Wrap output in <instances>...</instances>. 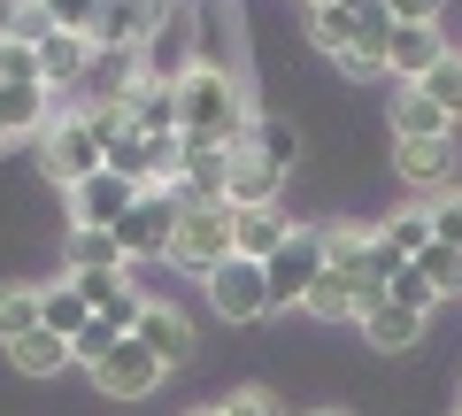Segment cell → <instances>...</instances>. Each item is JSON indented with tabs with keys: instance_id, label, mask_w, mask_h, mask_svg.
<instances>
[{
	"instance_id": "obj_37",
	"label": "cell",
	"mask_w": 462,
	"mask_h": 416,
	"mask_svg": "<svg viewBox=\"0 0 462 416\" xmlns=\"http://www.w3.org/2000/svg\"><path fill=\"white\" fill-rule=\"evenodd\" d=\"M393 23H439V0H385Z\"/></svg>"
},
{
	"instance_id": "obj_35",
	"label": "cell",
	"mask_w": 462,
	"mask_h": 416,
	"mask_svg": "<svg viewBox=\"0 0 462 416\" xmlns=\"http://www.w3.org/2000/svg\"><path fill=\"white\" fill-rule=\"evenodd\" d=\"M216 409H224V416H285V401L263 393V385H239V393H224Z\"/></svg>"
},
{
	"instance_id": "obj_25",
	"label": "cell",
	"mask_w": 462,
	"mask_h": 416,
	"mask_svg": "<svg viewBox=\"0 0 462 416\" xmlns=\"http://www.w3.org/2000/svg\"><path fill=\"white\" fill-rule=\"evenodd\" d=\"M309 309H316V317H324V324H363V293H355V285H346L339 270H324V278H316Z\"/></svg>"
},
{
	"instance_id": "obj_23",
	"label": "cell",
	"mask_w": 462,
	"mask_h": 416,
	"mask_svg": "<svg viewBox=\"0 0 462 416\" xmlns=\"http://www.w3.org/2000/svg\"><path fill=\"white\" fill-rule=\"evenodd\" d=\"M8 363H16L23 378H54V370H69V339H54V332H23L16 347H8Z\"/></svg>"
},
{
	"instance_id": "obj_27",
	"label": "cell",
	"mask_w": 462,
	"mask_h": 416,
	"mask_svg": "<svg viewBox=\"0 0 462 416\" xmlns=\"http://www.w3.org/2000/svg\"><path fill=\"white\" fill-rule=\"evenodd\" d=\"M93 317H100V324H108V332H116V339H124V332H139V317H147V293H139V285H132V278H116V285H108V300H100Z\"/></svg>"
},
{
	"instance_id": "obj_13",
	"label": "cell",
	"mask_w": 462,
	"mask_h": 416,
	"mask_svg": "<svg viewBox=\"0 0 462 416\" xmlns=\"http://www.w3.org/2000/svg\"><path fill=\"white\" fill-rule=\"evenodd\" d=\"M85 69H93V39H78V32H47L39 39V85H47V93L85 85Z\"/></svg>"
},
{
	"instance_id": "obj_11",
	"label": "cell",
	"mask_w": 462,
	"mask_h": 416,
	"mask_svg": "<svg viewBox=\"0 0 462 416\" xmlns=\"http://www.w3.org/2000/svg\"><path fill=\"white\" fill-rule=\"evenodd\" d=\"M132 339H139L162 370H185V363H193V317H185V309H170V300H147V317H139Z\"/></svg>"
},
{
	"instance_id": "obj_19",
	"label": "cell",
	"mask_w": 462,
	"mask_h": 416,
	"mask_svg": "<svg viewBox=\"0 0 462 416\" xmlns=\"http://www.w3.org/2000/svg\"><path fill=\"white\" fill-rule=\"evenodd\" d=\"M363 339L378 355H409L416 339H424V317H409V309H393V300H370L363 309Z\"/></svg>"
},
{
	"instance_id": "obj_1",
	"label": "cell",
	"mask_w": 462,
	"mask_h": 416,
	"mask_svg": "<svg viewBox=\"0 0 462 416\" xmlns=\"http://www.w3.org/2000/svg\"><path fill=\"white\" fill-rule=\"evenodd\" d=\"M178 139L185 147H208V154H239L247 147V132H254V100H247V85H239V69H224V62H185L178 78Z\"/></svg>"
},
{
	"instance_id": "obj_4",
	"label": "cell",
	"mask_w": 462,
	"mask_h": 416,
	"mask_svg": "<svg viewBox=\"0 0 462 416\" xmlns=\"http://www.w3.org/2000/svg\"><path fill=\"white\" fill-rule=\"evenodd\" d=\"M100 162H108V147H100V132H93L85 108H69V116H54L47 132H39V170H47L54 185H85Z\"/></svg>"
},
{
	"instance_id": "obj_5",
	"label": "cell",
	"mask_w": 462,
	"mask_h": 416,
	"mask_svg": "<svg viewBox=\"0 0 462 416\" xmlns=\"http://www.w3.org/2000/svg\"><path fill=\"white\" fill-rule=\"evenodd\" d=\"M200 293H208V309H216L224 324H254V317H270L263 263H247V254H224V263L200 278Z\"/></svg>"
},
{
	"instance_id": "obj_10",
	"label": "cell",
	"mask_w": 462,
	"mask_h": 416,
	"mask_svg": "<svg viewBox=\"0 0 462 416\" xmlns=\"http://www.w3.org/2000/svg\"><path fill=\"white\" fill-rule=\"evenodd\" d=\"M162 23V0H100V23H93V47L108 54H139Z\"/></svg>"
},
{
	"instance_id": "obj_29",
	"label": "cell",
	"mask_w": 462,
	"mask_h": 416,
	"mask_svg": "<svg viewBox=\"0 0 462 416\" xmlns=\"http://www.w3.org/2000/svg\"><path fill=\"white\" fill-rule=\"evenodd\" d=\"M424 93L439 100V116H447V124H462V54H455V47H447L439 62H431V78H424Z\"/></svg>"
},
{
	"instance_id": "obj_33",
	"label": "cell",
	"mask_w": 462,
	"mask_h": 416,
	"mask_svg": "<svg viewBox=\"0 0 462 416\" xmlns=\"http://www.w3.org/2000/svg\"><path fill=\"white\" fill-rule=\"evenodd\" d=\"M47 16H54V32H78V39H93V23H100V0H47Z\"/></svg>"
},
{
	"instance_id": "obj_18",
	"label": "cell",
	"mask_w": 462,
	"mask_h": 416,
	"mask_svg": "<svg viewBox=\"0 0 462 416\" xmlns=\"http://www.w3.org/2000/svg\"><path fill=\"white\" fill-rule=\"evenodd\" d=\"M0 124H8V139H39L54 124V93L47 85H0Z\"/></svg>"
},
{
	"instance_id": "obj_9",
	"label": "cell",
	"mask_w": 462,
	"mask_h": 416,
	"mask_svg": "<svg viewBox=\"0 0 462 416\" xmlns=\"http://www.w3.org/2000/svg\"><path fill=\"white\" fill-rule=\"evenodd\" d=\"M439 54H447L439 23H393V32H385V78L393 85H424Z\"/></svg>"
},
{
	"instance_id": "obj_28",
	"label": "cell",
	"mask_w": 462,
	"mask_h": 416,
	"mask_svg": "<svg viewBox=\"0 0 462 416\" xmlns=\"http://www.w3.org/2000/svg\"><path fill=\"white\" fill-rule=\"evenodd\" d=\"M385 300H393V309H409V317H431V309H439V293H431V278L416 263H401L393 278H385Z\"/></svg>"
},
{
	"instance_id": "obj_26",
	"label": "cell",
	"mask_w": 462,
	"mask_h": 416,
	"mask_svg": "<svg viewBox=\"0 0 462 416\" xmlns=\"http://www.w3.org/2000/svg\"><path fill=\"white\" fill-rule=\"evenodd\" d=\"M39 332V285H0V347Z\"/></svg>"
},
{
	"instance_id": "obj_20",
	"label": "cell",
	"mask_w": 462,
	"mask_h": 416,
	"mask_svg": "<svg viewBox=\"0 0 462 416\" xmlns=\"http://www.w3.org/2000/svg\"><path fill=\"white\" fill-rule=\"evenodd\" d=\"M62 263H69V278H116V270H132L124 247H116V232H69Z\"/></svg>"
},
{
	"instance_id": "obj_30",
	"label": "cell",
	"mask_w": 462,
	"mask_h": 416,
	"mask_svg": "<svg viewBox=\"0 0 462 416\" xmlns=\"http://www.w3.org/2000/svg\"><path fill=\"white\" fill-rule=\"evenodd\" d=\"M416 270L431 278V293H439V300H455V293H462V247H439V239H431V247L416 254Z\"/></svg>"
},
{
	"instance_id": "obj_8",
	"label": "cell",
	"mask_w": 462,
	"mask_h": 416,
	"mask_svg": "<svg viewBox=\"0 0 462 416\" xmlns=\"http://www.w3.org/2000/svg\"><path fill=\"white\" fill-rule=\"evenodd\" d=\"M139 193H147V185L116 178V170L100 162L85 185H69V217H78V232H116V224L132 217V200H139Z\"/></svg>"
},
{
	"instance_id": "obj_34",
	"label": "cell",
	"mask_w": 462,
	"mask_h": 416,
	"mask_svg": "<svg viewBox=\"0 0 462 416\" xmlns=\"http://www.w3.org/2000/svg\"><path fill=\"white\" fill-rule=\"evenodd\" d=\"M424 217H431V239H439V247H462V193H439Z\"/></svg>"
},
{
	"instance_id": "obj_2",
	"label": "cell",
	"mask_w": 462,
	"mask_h": 416,
	"mask_svg": "<svg viewBox=\"0 0 462 416\" xmlns=\"http://www.w3.org/2000/svg\"><path fill=\"white\" fill-rule=\"evenodd\" d=\"M231 217H239L231 200H193V208L178 200V232H170V254H162V263H178V270H193V278H208V270L231 254Z\"/></svg>"
},
{
	"instance_id": "obj_22",
	"label": "cell",
	"mask_w": 462,
	"mask_h": 416,
	"mask_svg": "<svg viewBox=\"0 0 462 416\" xmlns=\"http://www.w3.org/2000/svg\"><path fill=\"white\" fill-rule=\"evenodd\" d=\"M309 39H316L324 54H331V62H346V54L363 47V23L346 16L339 0H316V8H309Z\"/></svg>"
},
{
	"instance_id": "obj_31",
	"label": "cell",
	"mask_w": 462,
	"mask_h": 416,
	"mask_svg": "<svg viewBox=\"0 0 462 416\" xmlns=\"http://www.w3.org/2000/svg\"><path fill=\"white\" fill-rule=\"evenodd\" d=\"M247 147L263 154L270 170H293V132H285L278 116H254V132H247Z\"/></svg>"
},
{
	"instance_id": "obj_17",
	"label": "cell",
	"mask_w": 462,
	"mask_h": 416,
	"mask_svg": "<svg viewBox=\"0 0 462 416\" xmlns=\"http://www.w3.org/2000/svg\"><path fill=\"white\" fill-rule=\"evenodd\" d=\"M393 139H455V124L439 116L424 85H393Z\"/></svg>"
},
{
	"instance_id": "obj_39",
	"label": "cell",
	"mask_w": 462,
	"mask_h": 416,
	"mask_svg": "<svg viewBox=\"0 0 462 416\" xmlns=\"http://www.w3.org/2000/svg\"><path fill=\"white\" fill-rule=\"evenodd\" d=\"M0 147H8V124H0Z\"/></svg>"
},
{
	"instance_id": "obj_36",
	"label": "cell",
	"mask_w": 462,
	"mask_h": 416,
	"mask_svg": "<svg viewBox=\"0 0 462 416\" xmlns=\"http://www.w3.org/2000/svg\"><path fill=\"white\" fill-rule=\"evenodd\" d=\"M124 339H132V332H124ZM108 347H116V332H108V324L93 317V324H85L78 339H69V363H85V370H93V363H100V355H108Z\"/></svg>"
},
{
	"instance_id": "obj_12",
	"label": "cell",
	"mask_w": 462,
	"mask_h": 416,
	"mask_svg": "<svg viewBox=\"0 0 462 416\" xmlns=\"http://www.w3.org/2000/svg\"><path fill=\"white\" fill-rule=\"evenodd\" d=\"M278 193H285V170H270L254 147L231 154V170H224V200L231 208H278Z\"/></svg>"
},
{
	"instance_id": "obj_15",
	"label": "cell",
	"mask_w": 462,
	"mask_h": 416,
	"mask_svg": "<svg viewBox=\"0 0 462 416\" xmlns=\"http://www.w3.org/2000/svg\"><path fill=\"white\" fill-rule=\"evenodd\" d=\"M285 208H239L231 217V254H247V263H270V254L285 247Z\"/></svg>"
},
{
	"instance_id": "obj_16",
	"label": "cell",
	"mask_w": 462,
	"mask_h": 416,
	"mask_svg": "<svg viewBox=\"0 0 462 416\" xmlns=\"http://www.w3.org/2000/svg\"><path fill=\"white\" fill-rule=\"evenodd\" d=\"M132 132H139V139H178V85H170V78H139V93H132Z\"/></svg>"
},
{
	"instance_id": "obj_24",
	"label": "cell",
	"mask_w": 462,
	"mask_h": 416,
	"mask_svg": "<svg viewBox=\"0 0 462 416\" xmlns=\"http://www.w3.org/2000/svg\"><path fill=\"white\" fill-rule=\"evenodd\" d=\"M378 247L401 254V263H416V254L431 247V217H424V208H401V217H385V224H378Z\"/></svg>"
},
{
	"instance_id": "obj_14",
	"label": "cell",
	"mask_w": 462,
	"mask_h": 416,
	"mask_svg": "<svg viewBox=\"0 0 462 416\" xmlns=\"http://www.w3.org/2000/svg\"><path fill=\"white\" fill-rule=\"evenodd\" d=\"M393 170H401L409 185L447 193V178H455V139H401V147H393Z\"/></svg>"
},
{
	"instance_id": "obj_3",
	"label": "cell",
	"mask_w": 462,
	"mask_h": 416,
	"mask_svg": "<svg viewBox=\"0 0 462 416\" xmlns=\"http://www.w3.org/2000/svg\"><path fill=\"white\" fill-rule=\"evenodd\" d=\"M316 278H324V232H316V224H293V232H285V247L263 263L270 309H309Z\"/></svg>"
},
{
	"instance_id": "obj_38",
	"label": "cell",
	"mask_w": 462,
	"mask_h": 416,
	"mask_svg": "<svg viewBox=\"0 0 462 416\" xmlns=\"http://www.w3.org/2000/svg\"><path fill=\"white\" fill-rule=\"evenodd\" d=\"M309 416H346V409H309Z\"/></svg>"
},
{
	"instance_id": "obj_7",
	"label": "cell",
	"mask_w": 462,
	"mask_h": 416,
	"mask_svg": "<svg viewBox=\"0 0 462 416\" xmlns=\"http://www.w3.org/2000/svg\"><path fill=\"white\" fill-rule=\"evenodd\" d=\"M162 378L170 370L154 363L139 339H116V347L93 363V393H108V401H147V393H162Z\"/></svg>"
},
{
	"instance_id": "obj_21",
	"label": "cell",
	"mask_w": 462,
	"mask_h": 416,
	"mask_svg": "<svg viewBox=\"0 0 462 416\" xmlns=\"http://www.w3.org/2000/svg\"><path fill=\"white\" fill-rule=\"evenodd\" d=\"M85 324H93V309H85V293L78 285H39V332H54V339H78Z\"/></svg>"
},
{
	"instance_id": "obj_32",
	"label": "cell",
	"mask_w": 462,
	"mask_h": 416,
	"mask_svg": "<svg viewBox=\"0 0 462 416\" xmlns=\"http://www.w3.org/2000/svg\"><path fill=\"white\" fill-rule=\"evenodd\" d=\"M0 85H39V47L0 32Z\"/></svg>"
},
{
	"instance_id": "obj_40",
	"label": "cell",
	"mask_w": 462,
	"mask_h": 416,
	"mask_svg": "<svg viewBox=\"0 0 462 416\" xmlns=\"http://www.w3.org/2000/svg\"><path fill=\"white\" fill-rule=\"evenodd\" d=\"M455 416H462V401H455Z\"/></svg>"
},
{
	"instance_id": "obj_6",
	"label": "cell",
	"mask_w": 462,
	"mask_h": 416,
	"mask_svg": "<svg viewBox=\"0 0 462 416\" xmlns=\"http://www.w3.org/2000/svg\"><path fill=\"white\" fill-rule=\"evenodd\" d=\"M170 232H178V193H162V185H147V193L132 200V217L116 224V247H124V263H154V254H170Z\"/></svg>"
},
{
	"instance_id": "obj_41",
	"label": "cell",
	"mask_w": 462,
	"mask_h": 416,
	"mask_svg": "<svg viewBox=\"0 0 462 416\" xmlns=\"http://www.w3.org/2000/svg\"><path fill=\"white\" fill-rule=\"evenodd\" d=\"M309 8H316V0H309Z\"/></svg>"
}]
</instances>
